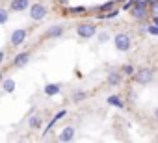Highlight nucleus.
Returning <instances> with one entry per match:
<instances>
[{"label":"nucleus","instance_id":"1","mask_svg":"<svg viewBox=\"0 0 158 143\" xmlns=\"http://www.w3.org/2000/svg\"><path fill=\"white\" fill-rule=\"evenodd\" d=\"M136 82L138 84H141V86H145V84H149L152 78H154V73H152V69H149V67H143V69H139V71H136Z\"/></svg>","mask_w":158,"mask_h":143},{"label":"nucleus","instance_id":"2","mask_svg":"<svg viewBox=\"0 0 158 143\" xmlns=\"http://www.w3.org/2000/svg\"><path fill=\"white\" fill-rule=\"evenodd\" d=\"M47 17V8L43 4H32L30 6V19L32 21H43Z\"/></svg>","mask_w":158,"mask_h":143},{"label":"nucleus","instance_id":"3","mask_svg":"<svg viewBox=\"0 0 158 143\" xmlns=\"http://www.w3.org/2000/svg\"><path fill=\"white\" fill-rule=\"evenodd\" d=\"M26 35H28V32H26L24 28H17V30L11 32V35H10V43H11L13 47H21V45L24 43Z\"/></svg>","mask_w":158,"mask_h":143},{"label":"nucleus","instance_id":"4","mask_svg":"<svg viewBox=\"0 0 158 143\" xmlns=\"http://www.w3.org/2000/svg\"><path fill=\"white\" fill-rule=\"evenodd\" d=\"M114 43H115V48H117V50H121V52H127V50L132 47L130 37H128L127 34H117V35H115V39H114Z\"/></svg>","mask_w":158,"mask_h":143},{"label":"nucleus","instance_id":"5","mask_svg":"<svg viewBox=\"0 0 158 143\" xmlns=\"http://www.w3.org/2000/svg\"><path fill=\"white\" fill-rule=\"evenodd\" d=\"M76 34L80 35L82 39H91L95 34H97V28L93 26V24H80L76 28Z\"/></svg>","mask_w":158,"mask_h":143},{"label":"nucleus","instance_id":"6","mask_svg":"<svg viewBox=\"0 0 158 143\" xmlns=\"http://www.w3.org/2000/svg\"><path fill=\"white\" fill-rule=\"evenodd\" d=\"M132 17L138 19V21H143L147 17V4L143 2H136V6L132 8Z\"/></svg>","mask_w":158,"mask_h":143},{"label":"nucleus","instance_id":"7","mask_svg":"<svg viewBox=\"0 0 158 143\" xmlns=\"http://www.w3.org/2000/svg\"><path fill=\"white\" fill-rule=\"evenodd\" d=\"M28 61H30V54H28V52H21V54L15 56V59H13V67L23 69L24 65H28Z\"/></svg>","mask_w":158,"mask_h":143},{"label":"nucleus","instance_id":"8","mask_svg":"<svg viewBox=\"0 0 158 143\" xmlns=\"http://www.w3.org/2000/svg\"><path fill=\"white\" fill-rule=\"evenodd\" d=\"M26 8H30V0H11L10 4L11 11H24Z\"/></svg>","mask_w":158,"mask_h":143},{"label":"nucleus","instance_id":"9","mask_svg":"<svg viewBox=\"0 0 158 143\" xmlns=\"http://www.w3.org/2000/svg\"><path fill=\"white\" fill-rule=\"evenodd\" d=\"M73 137H74V128L73 126H65L61 130V134L58 136L60 141H73Z\"/></svg>","mask_w":158,"mask_h":143},{"label":"nucleus","instance_id":"10","mask_svg":"<svg viewBox=\"0 0 158 143\" xmlns=\"http://www.w3.org/2000/svg\"><path fill=\"white\" fill-rule=\"evenodd\" d=\"M108 84L110 86H119L121 84V73H117V71L108 73Z\"/></svg>","mask_w":158,"mask_h":143},{"label":"nucleus","instance_id":"11","mask_svg":"<svg viewBox=\"0 0 158 143\" xmlns=\"http://www.w3.org/2000/svg\"><path fill=\"white\" fill-rule=\"evenodd\" d=\"M61 34H63V26H52V28L47 30L45 37H60Z\"/></svg>","mask_w":158,"mask_h":143},{"label":"nucleus","instance_id":"12","mask_svg":"<svg viewBox=\"0 0 158 143\" xmlns=\"http://www.w3.org/2000/svg\"><path fill=\"white\" fill-rule=\"evenodd\" d=\"M61 89H60V84H47L45 86V93L48 95V97H52V95H58Z\"/></svg>","mask_w":158,"mask_h":143},{"label":"nucleus","instance_id":"13","mask_svg":"<svg viewBox=\"0 0 158 143\" xmlns=\"http://www.w3.org/2000/svg\"><path fill=\"white\" fill-rule=\"evenodd\" d=\"M2 88H4L6 93H13V91H15V80H13V78H6V80L2 82Z\"/></svg>","mask_w":158,"mask_h":143},{"label":"nucleus","instance_id":"14","mask_svg":"<svg viewBox=\"0 0 158 143\" xmlns=\"http://www.w3.org/2000/svg\"><path fill=\"white\" fill-rule=\"evenodd\" d=\"M28 126H30L32 130L41 128V117H39V115H32V117L28 119Z\"/></svg>","mask_w":158,"mask_h":143},{"label":"nucleus","instance_id":"15","mask_svg":"<svg viewBox=\"0 0 158 143\" xmlns=\"http://www.w3.org/2000/svg\"><path fill=\"white\" fill-rule=\"evenodd\" d=\"M108 104H112V106H117V108H123L125 106V102L117 97V95H112V97H108Z\"/></svg>","mask_w":158,"mask_h":143},{"label":"nucleus","instance_id":"16","mask_svg":"<svg viewBox=\"0 0 158 143\" xmlns=\"http://www.w3.org/2000/svg\"><path fill=\"white\" fill-rule=\"evenodd\" d=\"M10 21V11L4 10V8H0V24H6Z\"/></svg>","mask_w":158,"mask_h":143},{"label":"nucleus","instance_id":"17","mask_svg":"<svg viewBox=\"0 0 158 143\" xmlns=\"http://www.w3.org/2000/svg\"><path fill=\"white\" fill-rule=\"evenodd\" d=\"M86 97H88V95H86L84 91H76V93L73 95V100H74V102H80V100H84Z\"/></svg>","mask_w":158,"mask_h":143},{"label":"nucleus","instance_id":"18","mask_svg":"<svg viewBox=\"0 0 158 143\" xmlns=\"http://www.w3.org/2000/svg\"><path fill=\"white\" fill-rule=\"evenodd\" d=\"M123 73H125L127 76L134 75V67H132V65H125V67H123Z\"/></svg>","mask_w":158,"mask_h":143},{"label":"nucleus","instance_id":"19","mask_svg":"<svg viewBox=\"0 0 158 143\" xmlns=\"http://www.w3.org/2000/svg\"><path fill=\"white\" fill-rule=\"evenodd\" d=\"M149 4H151V11L158 13V0H149Z\"/></svg>","mask_w":158,"mask_h":143},{"label":"nucleus","instance_id":"20","mask_svg":"<svg viewBox=\"0 0 158 143\" xmlns=\"http://www.w3.org/2000/svg\"><path fill=\"white\" fill-rule=\"evenodd\" d=\"M147 30H149V34H152V35H158V24H152V26H149Z\"/></svg>","mask_w":158,"mask_h":143},{"label":"nucleus","instance_id":"21","mask_svg":"<svg viewBox=\"0 0 158 143\" xmlns=\"http://www.w3.org/2000/svg\"><path fill=\"white\" fill-rule=\"evenodd\" d=\"M82 11H86V8H71V10H69V13H73V15L82 13Z\"/></svg>","mask_w":158,"mask_h":143},{"label":"nucleus","instance_id":"22","mask_svg":"<svg viewBox=\"0 0 158 143\" xmlns=\"http://www.w3.org/2000/svg\"><path fill=\"white\" fill-rule=\"evenodd\" d=\"M112 8H114V2H106V4H102V6H101V10H102V11H108V10H112Z\"/></svg>","mask_w":158,"mask_h":143},{"label":"nucleus","instance_id":"23","mask_svg":"<svg viewBox=\"0 0 158 143\" xmlns=\"http://www.w3.org/2000/svg\"><path fill=\"white\" fill-rule=\"evenodd\" d=\"M65 113H67V112H65V110H61V112H58V113L54 115V119H56V121H60V119H63V117H65Z\"/></svg>","mask_w":158,"mask_h":143},{"label":"nucleus","instance_id":"24","mask_svg":"<svg viewBox=\"0 0 158 143\" xmlns=\"http://www.w3.org/2000/svg\"><path fill=\"white\" fill-rule=\"evenodd\" d=\"M99 41H101V43L108 41V34H101V35H99Z\"/></svg>","mask_w":158,"mask_h":143},{"label":"nucleus","instance_id":"25","mask_svg":"<svg viewBox=\"0 0 158 143\" xmlns=\"http://www.w3.org/2000/svg\"><path fill=\"white\" fill-rule=\"evenodd\" d=\"M2 61H4V52L0 50V63H2Z\"/></svg>","mask_w":158,"mask_h":143},{"label":"nucleus","instance_id":"26","mask_svg":"<svg viewBox=\"0 0 158 143\" xmlns=\"http://www.w3.org/2000/svg\"><path fill=\"white\" fill-rule=\"evenodd\" d=\"M58 2H60V4H67V2H69V0H58Z\"/></svg>","mask_w":158,"mask_h":143},{"label":"nucleus","instance_id":"27","mask_svg":"<svg viewBox=\"0 0 158 143\" xmlns=\"http://www.w3.org/2000/svg\"><path fill=\"white\" fill-rule=\"evenodd\" d=\"M154 117H156V119H158V108H156V110H154Z\"/></svg>","mask_w":158,"mask_h":143},{"label":"nucleus","instance_id":"28","mask_svg":"<svg viewBox=\"0 0 158 143\" xmlns=\"http://www.w3.org/2000/svg\"><path fill=\"white\" fill-rule=\"evenodd\" d=\"M154 24H158V17H154Z\"/></svg>","mask_w":158,"mask_h":143},{"label":"nucleus","instance_id":"29","mask_svg":"<svg viewBox=\"0 0 158 143\" xmlns=\"http://www.w3.org/2000/svg\"><path fill=\"white\" fill-rule=\"evenodd\" d=\"M117 2H123V0H117Z\"/></svg>","mask_w":158,"mask_h":143}]
</instances>
